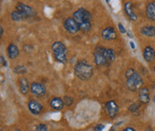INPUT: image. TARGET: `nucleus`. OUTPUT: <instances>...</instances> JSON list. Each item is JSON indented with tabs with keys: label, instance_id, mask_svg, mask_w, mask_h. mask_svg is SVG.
Returning <instances> with one entry per match:
<instances>
[{
	"label": "nucleus",
	"instance_id": "20e7f679",
	"mask_svg": "<svg viewBox=\"0 0 155 131\" xmlns=\"http://www.w3.org/2000/svg\"><path fill=\"white\" fill-rule=\"evenodd\" d=\"M51 49H52L53 56L57 62H58L60 64H66L67 63V48L65 45V44H63L60 41H57V42L53 43L52 46H51Z\"/></svg>",
	"mask_w": 155,
	"mask_h": 131
},
{
	"label": "nucleus",
	"instance_id": "7c9ffc66",
	"mask_svg": "<svg viewBox=\"0 0 155 131\" xmlns=\"http://www.w3.org/2000/svg\"><path fill=\"white\" fill-rule=\"evenodd\" d=\"M130 45H131V47H132L133 49H134V48H135V46H134V44L132 41L130 42Z\"/></svg>",
	"mask_w": 155,
	"mask_h": 131
},
{
	"label": "nucleus",
	"instance_id": "393cba45",
	"mask_svg": "<svg viewBox=\"0 0 155 131\" xmlns=\"http://www.w3.org/2000/svg\"><path fill=\"white\" fill-rule=\"evenodd\" d=\"M36 131H48V126L43 124V123H41L39 125H37Z\"/></svg>",
	"mask_w": 155,
	"mask_h": 131
},
{
	"label": "nucleus",
	"instance_id": "412c9836",
	"mask_svg": "<svg viewBox=\"0 0 155 131\" xmlns=\"http://www.w3.org/2000/svg\"><path fill=\"white\" fill-rule=\"evenodd\" d=\"M106 58H107V62L108 63L114 62V60L116 58V53H115V51L113 49L107 48V50H106Z\"/></svg>",
	"mask_w": 155,
	"mask_h": 131
},
{
	"label": "nucleus",
	"instance_id": "6ab92c4d",
	"mask_svg": "<svg viewBox=\"0 0 155 131\" xmlns=\"http://www.w3.org/2000/svg\"><path fill=\"white\" fill-rule=\"evenodd\" d=\"M141 33L145 36V37H150L153 38L155 36V27L152 25H147V26H143L141 29Z\"/></svg>",
	"mask_w": 155,
	"mask_h": 131
},
{
	"label": "nucleus",
	"instance_id": "4468645a",
	"mask_svg": "<svg viewBox=\"0 0 155 131\" xmlns=\"http://www.w3.org/2000/svg\"><path fill=\"white\" fill-rule=\"evenodd\" d=\"M125 13L131 21L134 22V21L137 20V15L134 12L133 5H132L131 2H126V4H125Z\"/></svg>",
	"mask_w": 155,
	"mask_h": 131
},
{
	"label": "nucleus",
	"instance_id": "9b49d317",
	"mask_svg": "<svg viewBox=\"0 0 155 131\" xmlns=\"http://www.w3.org/2000/svg\"><path fill=\"white\" fill-rule=\"evenodd\" d=\"M101 37L105 40H114L117 39V32L114 27H108L101 32Z\"/></svg>",
	"mask_w": 155,
	"mask_h": 131
},
{
	"label": "nucleus",
	"instance_id": "a211bd4d",
	"mask_svg": "<svg viewBox=\"0 0 155 131\" xmlns=\"http://www.w3.org/2000/svg\"><path fill=\"white\" fill-rule=\"evenodd\" d=\"M19 88H20V91L22 95H27L29 90H31L30 88V85H29V81L26 78H21L19 80Z\"/></svg>",
	"mask_w": 155,
	"mask_h": 131
},
{
	"label": "nucleus",
	"instance_id": "c85d7f7f",
	"mask_svg": "<svg viewBox=\"0 0 155 131\" xmlns=\"http://www.w3.org/2000/svg\"><path fill=\"white\" fill-rule=\"evenodd\" d=\"M122 131H135V129H133V128H130V127H128V128H126L125 129H123Z\"/></svg>",
	"mask_w": 155,
	"mask_h": 131
},
{
	"label": "nucleus",
	"instance_id": "2f4dec72",
	"mask_svg": "<svg viewBox=\"0 0 155 131\" xmlns=\"http://www.w3.org/2000/svg\"><path fill=\"white\" fill-rule=\"evenodd\" d=\"M153 102L155 103V95H154V96H153Z\"/></svg>",
	"mask_w": 155,
	"mask_h": 131
},
{
	"label": "nucleus",
	"instance_id": "423d86ee",
	"mask_svg": "<svg viewBox=\"0 0 155 131\" xmlns=\"http://www.w3.org/2000/svg\"><path fill=\"white\" fill-rule=\"evenodd\" d=\"M15 10L19 11L20 13H22V15L28 19V18H31V17H34L36 15V12L34 11V9L32 7H31L30 5H25L23 3H17L16 5V7H15Z\"/></svg>",
	"mask_w": 155,
	"mask_h": 131
},
{
	"label": "nucleus",
	"instance_id": "9d476101",
	"mask_svg": "<svg viewBox=\"0 0 155 131\" xmlns=\"http://www.w3.org/2000/svg\"><path fill=\"white\" fill-rule=\"evenodd\" d=\"M106 111H107L109 116L112 119H114L119 111V107L115 101H109L106 104Z\"/></svg>",
	"mask_w": 155,
	"mask_h": 131
},
{
	"label": "nucleus",
	"instance_id": "72a5a7b5",
	"mask_svg": "<svg viewBox=\"0 0 155 131\" xmlns=\"http://www.w3.org/2000/svg\"><path fill=\"white\" fill-rule=\"evenodd\" d=\"M153 70H154V72H155V66L153 67Z\"/></svg>",
	"mask_w": 155,
	"mask_h": 131
},
{
	"label": "nucleus",
	"instance_id": "f8f14e48",
	"mask_svg": "<svg viewBox=\"0 0 155 131\" xmlns=\"http://www.w3.org/2000/svg\"><path fill=\"white\" fill-rule=\"evenodd\" d=\"M139 101L141 104H146L150 102V91L148 87H143L139 92Z\"/></svg>",
	"mask_w": 155,
	"mask_h": 131
},
{
	"label": "nucleus",
	"instance_id": "f03ea898",
	"mask_svg": "<svg viewBox=\"0 0 155 131\" xmlns=\"http://www.w3.org/2000/svg\"><path fill=\"white\" fill-rule=\"evenodd\" d=\"M74 74L82 80H89L93 75V68L86 60H80L74 66Z\"/></svg>",
	"mask_w": 155,
	"mask_h": 131
},
{
	"label": "nucleus",
	"instance_id": "dca6fc26",
	"mask_svg": "<svg viewBox=\"0 0 155 131\" xmlns=\"http://www.w3.org/2000/svg\"><path fill=\"white\" fill-rule=\"evenodd\" d=\"M65 104H64V101L59 98V97H54L51 99L50 101V106L51 108L56 111H60V110L63 109Z\"/></svg>",
	"mask_w": 155,
	"mask_h": 131
},
{
	"label": "nucleus",
	"instance_id": "1a4fd4ad",
	"mask_svg": "<svg viewBox=\"0 0 155 131\" xmlns=\"http://www.w3.org/2000/svg\"><path fill=\"white\" fill-rule=\"evenodd\" d=\"M28 108L30 110V111L32 114H34V115H39L43 111L42 104L40 102H38L37 100H31V101H29Z\"/></svg>",
	"mask_w": 155,
	"mask_h": 131
},
{
	"label": "nucleus",
	"instance_id": "a878e982",
	"mask_svg": "<svg viewBox=\"0 0 155 131\" xmlns=\"http://www.w3.org/2000/svg\"><path fill=\"white\" fill-rule=\"evenodd\" d=\"M105 129V126L103 124H98L94 127V131H102Z\"/></svg>",
	"mask_w": 155,
	"mask_h": 131
},
{
	"label": "nucleus",
	"instance_id": "5701e85b",
	"mask_svg": "<svg viewBox=\"0 0 155 131\" xmlns=\"http://www.w3.org/2000/svg\"><path fill=\"white\" fill-rule=\"evenodd\" d=\"M63 101H64V104H65L67 106H71V105L74 104V100H73V98H72L71 96H67V95H66V96L64 97Z\"/></svg>",
	"mask_w": 155,
	"mask_h": 131
},
{
	"label": "nucleus",
	"instance_id": "473e14b6",
	"mask_svg": "<svg viewBox=\"0 0 155 131\" xmlns=\"http://www.w3.org/2000/svg\"><path fill=\"white\" fill-rule=\"evenodd\" d=\"M15 131H21V130H20V129H15Z\"/></svg>",
	"mask_w": 155,
	"mask_h": 131
},
{
	"label": "nucleus",
	"instance_id": "bb28decb",
	"mask_svg": "<svg viewBox=\"0 0 155 131\" xmlns=\"http://www.w3.org/2000/svg\"><path fill=\"white\" fill-rule=\"evenodd\" d=\"M118 29H119V31H120L121 33H123V34L127 33V30H126V28L123 26V24H122L121 22L118 23Z\"/></svg>",
	"mask_w": 155,
	"mask_h": 131
},
{
	"label": "nucleus",
	"instance_id": "ddd939ff",
	"mask_svg": "<svg viewBox=\"0 0 155 131\" xmlns=\"http://www.w3.org/2000/svg\"><path fill=\"white\" fill-rule=\"evenodd\" d=\"M143 58L146 62L148 63H151L153 62L155 59V51L154 49L148 45L146 46L144 49H143Z\"/></svg>",
	"mask_w": 155,
	"mask_h": 131
},
{
	"label": "nucleus",
	"instance_id": "39448f33",
	"mask_svg": "<svg viewBox=\"0 0 155 131\" xmlns=\"http://www.w3.org/2000/svg\"><path fill=\"white\" fill-rule=\"evenodd\" d=\"M106 50L107 48L103 46H97L94 51V63L96 65L103 66L107 64V58H106Z\"/></svg>",
	"mask_w": 155,
	"mask_h": 131
},
{
	"label": "nucleus",
	"instance_id": "0eeeda50",
	"mask_svg": "<svg viewBox=\"0 0 155 131\" xmlns=\"http://www.w3.org/2000/svg\"><path fill=\"white\" fill-rule=\"evenodd\" d=\"M63 25H64L65 30L71 34H76L80 30L78 23L75 22V20L73 17L67 18L63 23Z\"/></svg>",
	"mask_w": 155,
	"mask_h": 131
},
{
	"label": "nucleus",
	"instance_id": "f257e3e1",
	"mask_svg": "<svg viewBox=\"0 0 155 131\" xmlns=\"http://www.w3.org/2000/svg\"><path fill=\"white\" fill-rule=\"evenodd\" d=\"M73 18L78 23L80 30L84 32H88L91 29V14L88 10L84 8L77 9L74 14Z\"/></svg>",
	"mask_w": 155,
	"mask_h": 131
},
{
	"label": "nucleus",
	"instance_id": "2eb2a0df",
	"mask_svg": "<svg viewBox=\"0 0 155 131\" xmlns=\"http://www.w3.org/2000/svg\"><path fill=\"white\" fill-rule=\"evenodd\" d=\"M146 16L149 20L155 22V1L151 2L146 6Z\"/></svg>",
	"mask_w": 155,
	"mask_h": 131
},
{
	"label": "nucleus",
	"instance_id": "aec40b11",
	"mask_svg": "<svg viewBox=\"0 0 155 131\" xmlns=\"http://www.w3.org/2000/svg\"><path fill=\"white\" fill-rule=\"evenodd\" d=\"M11 18L14 22H22L23 20H25L26 18L22 15V13H20L17 10H14L11 13Z\"/></svg>",
	"mask_w": 155,
	"mask_h": 131
},
{
	"label": "nucleus",
	"instance_id": "cd10ccee",
	"mask_svg": "<svg viewBox=\"0 0 155 131\" xmlns=\"http://www.w3.org/2000/svg\"><path fill=\"white\" fill-rule=\"evenodd\" d=\"M1 64H2V66H4V67H5V66H6V62H5V59L3 56H1Z\"/></svg>",
	"mask_w": 155,
	"mask_h": 131
},
{
	"label": "nucleus",
	"instance_id": "f3484780",
	"mask_svg": "<svg viewBox=\"0 0 155 131\" xmlns=\"http://www.w3.org/2000/svg\"><path fill=\"white\" fill-rule=\"evenodd\" d=\"M7 54L10 59H15L19 55V49L18 46L15 44H10L7 47Z\"/></svg>",
	"mask_w": 155,
	"mask_h": 131
},
{
	"label": "nucleus",
	"instance_id": "b1692460",
	"mask_svg": "<svg viewBox=\"0 0 155 131\" xmlns=\"http://www.w3.org/2000/svg\"><path fill=\"white\" fill-rule=\"evenodd\" d=\"M139 109H140V105H139L138 104H136V103H133V104L128 107V110H129L131 112H135V111H137Z\"/></svg>",
	"mask_w": 155,
	"mask_h": 131
},
{
	"label": "nucleus",
	"instance_id": "6e6552de",
	"mask_svg": "<svg viewBox=\"0 0 155 131\" xmlns=\"http://www.w3.org/2000/svg\"><path fill=\"white\" fill-rule=\"evenodd\" d=\"M31 92L33 95L37 97H42L47 93V88L41 82H33L31 86Z\"/></svg>",
	"mask_w": 155,
	"mask_h": 131
},
{
	"label": "nucleus",
	"instance_id": "7ed1b4c3",
	"mask_svg": "<svg viewBox=\"0 0 155 131\" xmlns=\"http://www.w3.org/2000/svg\"><path fill=\"white\" fill-rule=\"evenodd\" d=\"M125 75H126V78H127L126 86H127L128 90L135 92L143 85L142 77L139 75V73L135 70H134L133 68L128 69L126 71Z\"/></svg>",
	"mask_w": 155,
	"mask_h": 131
},
{
	"label": "nucleus",
	"instance_id": "c756f323",
	"mask_svg": "<svg viewBox=\"0 0 155 131\" xmlns=\"http://www.w3.org/2000/svg\"><path fill=\"white\" fill-rule=\"evenodd\" d=\"M0 35H1V37L3 36V33H4V30H3V27L2 26H0Z\"/></svg>",
	"mask_w": 155,
	"mask_h": 131
},
{
	"label": "nucleus",
	"instance_id": "4be33fe9",
	"mask_svg": "<svg viewBox=\"0 0 155 131\" xmlns=\"http://www.w3.org/2000/svg\"><path fill=\"white\" fill-rule=\"evenodd\" d=\"M26 71H27V69L23 65L16 66L14 70V72L16 74H24V73H26Z\"/></svg>",
	"mask_w": 155,
	"mask_h": 131
}]
</instances>
